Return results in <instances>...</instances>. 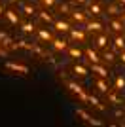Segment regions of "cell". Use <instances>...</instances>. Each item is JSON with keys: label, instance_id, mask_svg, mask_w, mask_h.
<instances>
[{"label": "cell", "instance_id": "obj_1", "mask_svg": "<svg viewBox=\"0 0 125 127\" xmlns=\"http://www.w3.org/2000/svg\"><path fill=\"white\" fill-rule=\"evenodd\" d=\"M66 87H68L70 91H74L76 95H80V99H82V101H87V97H89V95H85V91H83V87H82L80 84H76V82H68Z\"/></svg>", "mask_w": 125, "mask_h": 127}, {"label": "cell", "instance_id": "obj_2", "mask_svg": "<svg viewBox=\"0 0 125 127\" xmlns=\"http://www.w3.org/2000/svg\"><path fill=\"white\" fill-rule=\"evenodd\" d=\"M78 116H80V118H83V120H85L87 123H93V125H99V127L102 125V122H99V120H95L93 116H89L87 112H85V110H82V108H78Z\"/></svg>", "mask_w": 125, "mask_h": 127}, {"label": "cell", "instance_id": "obj_3", "mask_svg": "<svg viewBox=\"0 0 125 127\" xmlns=\"http://www.w3.org/2000/svg\"><path fill=\"white\" fill-rule=\"evenodd\" d=\"M51 46H53L55 51H62V49L68 48V42H66V40H62V38H53V40H51Z\"/></svg>", "mask_w": 125, "mask_h": 127}, {"label": "cell", "instance_id": "obj_4", "mask_svg": "<svg viewBox=\"0 0 125 127\" xmlns=\"http://www.w3.org/2000/svg\"><path fill=\"white\" fill-rule=\"evenodd\" d=\"M53 27H55V31L57 32H70V29H72V27H70V23L68 21H55L53 23Z\"/></svg>", "mask_w": 125, "mask_h": 127}, {"label": "cell", "instance_id": "obj_5", "mask_svg": "<svg viewBox=\"0 0 125 127\" xmlns=\"http://www.w3.org/2000/svg\"><path fill=\"white\" fill-rule=\"evenodd\" d=\"M70 15H72L74 21H78V23H87V13H85V11H82V10L70 11Z\"/></svg>", "mask_w": 125, "mask_h": 127}, {"label": "cell", "instance_id": "obj_6", "mask_svg": "<svg viewBox=\"0 0 125 127\" xmlns=\"http://www.w3.org/2000/svg\"><path fill=\"white\" fill-rule=\"evenodd\" d=\"M6 66H8L10 70L21 72V74H29V66H25V64H19V63H6Z\"/></svg>", "mask_w": 125, "mask_h": 127}, {"label": "cell", "instance_id": "obj_7", "mask_svg": "<svg viewBox=\"0 0 125 127\" xmlns=\"http://www.w3.org/2000/svg\"><path fill=\"white\" fill-rule=\"evenodd\" d=\"M85 31L100 32V31H102V23H100V21H87V23H85Z\"/></svg>", "mask_w": 125, "mask_h": 127}, {"label": "cell", "instance_id": "obj_8", "mask_svg": "<svg viewBox=\"0 0 125 127\" xmlns=\"http://www.w3.org/2000/svg\"><path fill=\"white\" fill-rule=\"evenodd\" d=\"M70 36H72V40L83 42V40H85V31H83V29H70Z\"/></svg>", "mask_w": 125, "mask_h": 127}, {"label": "cell", "instance_id": "obj_9", "mask_svg": "<svg viewBox=\"0 0 125 127\" xmlns=\"http://www.w3.org/2000/svg\"><path fill=\"white\" fill-rule=\"evenodd\" d=\"M85 55H87V59L91 61V64H99V63H100V57L97 55V51H93L91 48L85 49Z\"/></svg>", "mask_w": 125, "mask_h": 127}, {"label": "cell", "instance_id": "obj_10", "mask_svg": "<svg viewBox=\"0 0 125 127\" xmlns=\"http://www.w3.org/2000/svg\"><path fill=\"white\" fill-rule=\"evenodd\" d=\"M4 15L8 17V21H10L11 25H17V23H19V15H17L13 10H6V11H4Z\"/></svg>", "mask_w": 125, "mask_h": 127}, {"label": "cell", "instance_id": "obj_11", "mask_svg": "<svg viewBox=\"0 0 125 127\" xmlns=\"http://www.w3.org/2000/svg\"><path fill=\"white\" fill-rule=\"evenodd\" d=\"M38 36H40V40H44V42H51L53 40L51 32L46 31V29H38Z\"/></svg>", "mask_w": 125, "mask_h": 127}, {"label": "cell", "instance_id": "obj_12", "mask_svg": "<svg viewBox=\"0 0 125 127\" xmlns=\"http://www.w3.org/2000/svg\"><path fill=\"white\" fill-rule=\"evenodd\" d=\"M91 70H93V72H97L100 78H108V70L102 68L100 64H91Z\"/></svg>", "mask_w": 125, "mask_h": 127}, {"label": "cell", "instance_id": "obj_13", "mask_svg": "<svg viewBox=\"0 0 125 127\" xmlns=\"http://www.w3.org/2000/svg\"><path fill=\"white\" fill-rule=\"evenodd\" d=\"M95 85L99 87L100 93H110V87H108V84H106L104 80H97V82H95Z\"/></svg>", "mask_w": 125, "mask_h": 127}, {"label": "cell", "instance_id": "obj_14", "mask_svg": "<svg viewBox=\"0 0 125 127\" xmlns=\"http://www.w3.org/2000/svg\"><path fill=\"white\" fill-rule=\"evenodd\" d=\"M89 13H93V15H100V13H102V8H100L97 2H91V4H89Z\"/></svg>", "mask_w": 125, "mask_h": 127}, {"label": "cell", "instance_id": "obj_15", "mask_svg": "<svg viewBox=\"0 0 125 127\" xmlns=\"http://www.w3.org/2000/svg\"><path fill=\"white\" fill-rule=\"evenodd\" d=\"M114 46H116V49H121V51H123L125 49V38L123 36H116L114 38Z\"/></svg>", "mask_w": 125, "mask_h": 127}, {"label": "cell", "instance_id": "obj_16", "mask_svg": "<svg viewBox=\"0 0 125 127\" xmlns=\"http://www.w3.org/2000/svg\"><path fill=\"white\" fill-rule=\"evenodd\" d=\"M74 72H76V76H80V78H85V76H87V68L82 66V64H76V66H74Z\"/></svg>", "mask_w": 125, "mask_h": 127}, {"label": "cell", "instance_id": "obj_17", "mask_svg": "<svg viewBox=\"0 0 125 127\" xmlns=\"http://www.w3.org/2000/svg\"><path fill=\"white\" fill-rule=\"evenodd\" d=\"M97 46H99V48H106V46H108V36H106V34H100L99 38H97Z\"/></svg>", "mask_w": 125, "mask_h": 127}, {"label": "cell", "instance_id": "obj_18", "mask_svg": "<svg viewBox=\"0 0 125 127\" xmlns=\"http://www.w3.org/2000/svg\"><path fill=\"white\" fill-rule=\"evenodd\" d=\"M21 31L23 32H34L36 31V25H34V23H23V25H21Z\"/></svg>", "mask_w": 125, "mask_h": 127}, {"label": "cell", "instance_id": "obj_19", "mask_svg": "<svg viewBox=\"0 0 125 127\" xmlns=\"http://www.w3.org/2000/svg\"><path fill=\"white\" fill-rule=\"evenodd\" d=\"M110 27H112V29H114L116 32H121V31H123V23H121V21H118V19L110 21Z\"/></svg>", "mask_w": 125, "mask_h": 127}, {"label": "cell", "instance_id": "obj_20", "mask_svg": "<svg viewBox=\"0 0 125 127\" xmlns=\"http://www.w3.org/2000/svg\"><path fill=\"white\" fill-rule=\"evenodd\" d=\"M87 101L91 102V104H93V106H97L99 110H104V106L100 104V101H99V99H97V97H93V95H91V97H87Z\"/></svg>", "mask_w": 125, "mask_h": 127}, {"label": "cell", "instance_id": "obj_21", "mask_svg": "<svg viewBox=\"0 0 125 127\" xmlns=\"http://www.w3.org/2000/svg\"><path fill=\"white\" fill-rule=\"evenodd\" d=\"M21 10L25 11L27 15H32V13H36V10H34L32 6H29V4H23V6H21Z\"/></svg>", "mask_w": 125, "mask_h": 127}, {"label": "cell", "instance_id": "obj_22", "mask_svg": "<svg viewBox=\"0 0 125 127\" xmlns=\"http://www.w3.org/2000/svg\"><path fill=\"white\" fill-rule=\"evenodd\" d=\"M123 87H125V78H123V76H120V78L116 80V89H118V91H121Z\"/></svg>", "mask_w": 125, "mask_h": 127}, {"label": "cell", "instance_id": "obj_23", "mask_svg": "<svg viewBox=\"0 0 125 127\" xmlns=\"http://www.w3.org/2000/svg\"><path fill=\"white\" fill-rule=\"evenodd\" d=\"M68 53H70L72 57H76V59H80V57L83 55V53H82V49H78V48H70V49H68Z\"/></svg>", "mask_w": 125, "mask_h": 127}, {"label": "cell", "instance_id": "obj_24", "mask_svg": "<svg viewBox=\"0 0 125 127\" xmlns=\"http://www.w3.org/2000/svg\"><path fill=\"white\" fill-rule=\"evenodd\" d=\"M40 19H42V21H47V23H51V21H53L51 13H47V11H40Z\"/></svg>", "mask_w": 125, "mask_h": 127}, {"label": "cell", "instance_id": "obj_25", "mask_svg": "<svg viewBox=\"0 0 125 127\" xmlns=\"http://www.w3.org/2000/svg\"><path fill=\"white\" fill-rule=\"evenodd\" d=\"M102 59H104V61H108V63H112V61H114V53H112V51H104Z\"/></svg>", "mask_w": 125, "mask_h": 127}, {"label": "cell", "instance_id": "obj_26", "mask_svg": "<svg viewBox=\"0 0 125 127\" xmlns=\"http://www.w3.org/2000/svg\"><path fill=\"white\" fill-rule=\"evenodd\" d=\"M40 2H42V4H44V6H46V8H51V6L55 4L57 0H40Z\"/></svg>", "mask_w": 125, "mask_h": 127}, {"label": "cell", "instance_id": "obj_27", "mask_svg": "<svg viewBox=\"0 0 125 127\" xmlns=\"http://www.w3.org/2000/svg\"><path fill=\"white\" fill-rule=\"evenodd\" d=\"M59 10H61V13H68V11H70V8H68V4H61V8H59Z\"/></svg>", "mask_w": 125, "mask_h": 127}, {"label": "cell", "instance_id": "obj_28", "mask_svg": "<svg viewBox=\"0 0 125 127\" xmlns=\"http://www.w3.org/2000/svg\"><path fill=\"white\" fill-rule=\"evenodd\" d=\"M120 59H121V63H125V51H121V55H120Z\"/></svg>", "mask_w": 125, "mask_h": 127}, {"label": "cell", "instance_id": "obj_29", "mask_svg": "<svg viewBox=\"0 0 125 127\" xmlns=\"http://www.w3.org/2000/svg\"><path fill=\"white\" fill-rule=\"evenodd\" d=\"M74 2H78V4H85L87 0H74Z\"/></svg>", "mask_w": 125, "mask_h": 127}, {"label": "cell", "instance_id": "obj_30", "mask_svg": "<svg viewBox=\"0 0 125 127\" xmlns=\"http://www.w3.org/2000/svg\"><path fill=\"white\" fill-rule=\"evenodd\" d=\"M0 13H4V8H2V4H0Z\"/></svg>", "mask_w": 125, "mask_h": 127}, {"label": "cell", "instance_id": "obj_31", "mask_svg": "<svg viewBox=\"0 0 125 127\" xmlns=\"http://www.w3.org/2000/svg\"><path fill=\"white\" fill-rule=\"evenodd\" d=\"M120 4H125V0H120Z\"/></svg>", "mask_w": 125, "mask_h": 127}, {"label": "cell", "instance_id": "obj_32", "mask_svg": "<svg viewBox=\"0 0 125 127\" xmlns=\"http://www.w3.org/2000/svg\"><path fill=\"white\" fill-rule=\"evenodd\" d=\"M121 17H123V19H125V11H123V15H121Z\"/></svg>", "mask_w": 125, "mask_h": 127}, {"label": "cell", "instance_id": "obj_33", "mask_svg": "<svg viewBox=\"0 0 125 127\" xmlns=\"http://www.w3.org/2000/svg\"><path fill=\"white\" fill-rule=\"evenodd\" d=\"M112 127H118V125H112Z\"/></svg>", "mask_w": 125, "mask_h": 127}]
</instances>
